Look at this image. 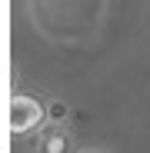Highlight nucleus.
I'll return each instance as SVG.
<instances>
[{"label": "nucleus", "mask_w": 150, "mask_h": 153, "mask_svg": "<svg viewBox=\"0 0 150 153\" xmlns=\"http://www.w3.org/2000/svg\"><path fill=\"white\" fill-rule=\"evenodd\" d=\"M37 153H73V137L63 123H43L37 130Z\"/></svg>", "instance_id": "f03ea898"}, {"label": "nucleus", "mask_w": 150, "mask_h": 153, "mask_svg": "<svg viewBox=\"0 0 150 153\" xmlns=\"http://www.w3.org/2000/svg\"><path fill=\"white\" fill-rule=\"evenodd\" d=\"M50 113H54V117H63V113H67V107H63V103H54V107H50Z\"/></svg>", "instance_id": "7ed1b4c3"}, {"label": "nucleus", "mask_w": 150, "mask_h": 153, "mask_svg": "<svg viewBox=\"0 0 150 153\" xmlns=\"http://www.w3.org/2000/svg\"><path fill=\"white\" fill-rule=\"evenodd\" d=\"M47 110L43 100H37L34 93H13L10 97V133L23 137V133H34L43 126L47 120Z\"/></svg>", "instance_id": "f257e3e1"}, {"label": "nucleus", "mask_w": 150, "mask_h": 153, "mask_svg": "<svg viewBox=\"0 0 150 153\" xmlns=\"http://www.w3.org/2000/svg\"><path fill=\"white\" fill-rule=\"evenodd\" d=\"M80 153H104V150H80Z\"/></svg>", "instance_id": "20e7f679"}]
</instances>
